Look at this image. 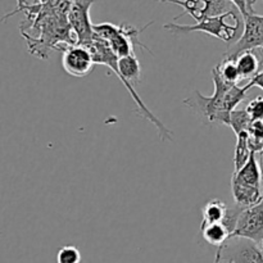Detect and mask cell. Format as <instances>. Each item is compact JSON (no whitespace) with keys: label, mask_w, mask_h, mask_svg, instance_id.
<instances>
[{"label":"cell","mask_w":263,"mask_h":263,"mask_svg":"<svg viewBox=\"0 0 263 263\" xmlns=\"http://www.w3.org/2000/svg\"><path fill=\"white\" fill-rule=\"evenodd\" d=\"M87 48H89L90 51H91L92 58H94L95 61V64H103V66H107L108 68L112 69V71L115 72L116 76L122 81V84L125 85L127 91L130 92L134 102L136 103L135 113H138L140 117L145 118V120L149 121L152 125L156 126L157 131H158L159 139H161L162 141L172 140L171 131L163 125V122H161V120H158V118H157L156 116L149 110V108L146 107L145 103L141 100V98L139 97L138 91H136L135 87H134L136 84H139L141 80L140 63H139L135 54H133V55H127V57H122V58H118V57L113 53L112 49L109 48L107 41L98 37L97 35L94 36L92 43L90 44V45H87Z\"/></svg>","instance_id":"cell-1"},{"label":"cell","mask_w":263,"mask_h":263,"mask_svg":"<svg viewBox=\"0 0 263 263\" xmlns=\"http://www.w3.org/2000/svg\"><path fill=\"white\" fill-rule=\"evenodd\" d=\"M235 204L249 207L263 198V172L262 164L256 153L252 152L248 162L239 171H234L231 179Z\"/></svg>","instance_id":"cell-2"},{"label":"cell","mask_w":263,"mask_h":263,"mask_svg":"<svg viewBox=\"0 0 263 263\" xmlns=\"http://www.w3.org/2000/svg\"><path fill=\"white\" fill-rule=\"evenodd\" d=\"M212 80L215 84L213 95L205 97V95L200 94V91L195 90L192 97L185 99L184 103L187 107L193 108L195 112L199 113L200 116H203L208 122L229 126L231 112L228 108L226 95L233 85L222 81L215 71H212Z\"/></svg>","instance_id":"cell-3"},{"label":"cell","mask_w":263,"mask_h":263,"mask_svg":"<svg viewBox=\"0 0 263 263\" xmlns=\"http://www.w3.org/2000/svg\"><path fill=\"white\" fill-rule=\"evenodd\" d=\"M239 17L234 10L225 13L221 15H215V17H205L202 21H199L195 25H177V23L170 22L163 26L164 30L170 31L172 35L179 36L185 35V33L190 32H204L207 35L217 37L220 40L226 41V43H231L238 35L241 27V21H233L229 22V20Z\"/></svg>","instance_id":"cell-4"},{"label":"cell","mask_w":263,"mask_h":263,"mask_svg":"<svg viewBox=\"0 0 263 263\" xmlns=\"http://www.w3.org/2000/svg\"><path fill=\"white\" fill-rule=\"evenodd\" d=\"M151 23H148L143 30H138L134 26L127 25V23L113 25V23L104 22L99 23V25H94V33L98 37L107 41L109 48L112 49V51L118 58L133 55L134 45L140 46V48L145 49L149 53L153 54V51L148 46H145L139 40V35H140L141 31L145 30Z\"/></svg>","instance_id":"cell-5"},{"label":"cell","mask_w":263,"mask_h":263,"mask_svg":"<svg viewBox=\"0 0 263 263\" xmlns=\"http://www.w3.org/2000/svg\"><path fill=\"white\" fill-rule=\"evenodd\" d=\"M215 263H263V249L251 239L230 236L217 247Z\"/></svg>","instance_id":"cell-6"},{"label":"cell","mask_w":263,"mask_h":263,"mask_svg":"<svg viewBox=\"0 0 263 263\" xmlns=\"http://www.w3.org/2000/svg\"><path fill=\"white\" fill-rule=\"evenodd\" d=\"M94 0H76L72 2L67 21L72 33L76 37L77 45L87 46L94 40V25L90 20V8Z\"/></svg>","instance_id":"cell-7"},{"label":"cell","mask_w":263,"mask_h":263,"mask_svg":"<svg viewBox=\"0 0 263 263\" xmlns=\"http://www.w3.org/2000/svg\"><path fill=\"white\" fill-rule=\"evenodd\" d=\"M244 28L241 36L225 53V57L235 58L246 50L263 49V15L252 12L243 17Z\"/></svg>","instance_id":"cell-8"},{"label":"cell","mask_w":263,"mask_h":263,"mask_svg":"<svg viewBox=\"0 0 263 263\" xmlns=\"http://www.w3.org/2000/svg\"><path fill=\"white\" fill-rule=\"evenodd\" d=\"M62 66L64 71L73 77H85L92 71L95 61L87 46L84 45H62Z\"/></svg>","instance_id":"cell-9"},{"label":"cell","mask_w":263,"mask_h":263,"mask_svg":"<svg viewBox=\"0 0 263 263\" xmlns=\"http://www.w3.org/2000/svg\"><path fill=\"white\" fill-rule=\"evenodd\" d=\"M231 236H241L261 244L263 240V198L256 204L246 207Z\"/></svg>","instance_id":"cell-10"},{"label":"cell","mask_w":263,"mask_h":263,"mask_svg":"<svg viewBox=\"0 0 263 263\" xmlns=\"http://www.w3.org/2000/svg\"><path fill=\"white\" fill-rule=\"evenodd\" d=\"M240 79L252 80L263 69V59L254 50H246L235 57Z\"/></svg>","instance_id":"cell-11"},{"label":"cell","mask_w":263,"mask_h":263,"mask_svg":"<svg viewBox=\"0 0 263 263\" xmlns=\"http://www.w3.org/2000/svg\"><path fill=\"white\" fill-rule=\"evenodd\" d=\"M202 236L211 246L220 247L231 236L230 231L228 230L222 222L208 223V225H200Z\"/></svg>","instance_id":"cell-12"},{"label":"cell","mask_w":263,"mask_h":263,"mask_svg":"<svg viewBox=\"0 0 263 263\" xmlns=\"http://www.w3.org/2000/svg\"><path fill=\"white\" fill-rule=\"evenodd\" d=\"M229 205L220 199H212L202 208V225L222 222Z\"/></svg>","instance_id":"cell-13"},{"label":"cell","mask_w":263,"mask_h":263,"mask_svg":"<svg viewBox=\"0 0 263 263\" xmlns=\"http://www.w3.org/2000/svg\"><path fill=\"white\" fill-rule=\"evenodd\" d=\"M212 71H215L226 84L238 85V82L241 80L238 67H236L235 58H231V57H225Z\"/></svg>","instance_id":"cell-14"},{"label":"cell","mask_w":263,"mask_h":263,"mask_svg":"<svg viewBox=\"0 0 263 263\" xmlns=\"http://www.w3.org/2000/svg\"><path fill=\"white\" fill-rule=\"evenodd\" d=\"M251 154L252 151L249 148V134L248 131H244V133H240L239 135H236L235 154H234L235 171H239L248 162Z\"/></svg>","instance_id":"cell-15"},{"label":"cell","mask_w":263,"mask_h":263,"mask_svg":"<svg viewBox=\"0 0 263 263\" xmlns=\"http://www.w3.org/2000/svg\"><path fill=\"white\" fill-rule=\"evenodd\" d=\"M252 122H253V121H252V118L249 117V115L247 113L246 108H243V109H235L231 112L230 123H229V126L233 128L235 135H239L240 133L248 131Z\"/></svg>","instance_id":"cell-16"},{"label":"cell","mask_w":263,"mask_h":263,"mask_svg":"<svg viewBox=\"0 0 263 263\" xmlns=\"http://www.w3.org/2000/svg\"><path fill=\"white\" fill-rule=\"evenodd\" d=\"M57 262L80 263L81 262V253L74 246H64L59 248L58 253H57Z\"/></svg>","instance_id":"cell-17"},{"label":"cell","mask_w":263,"mask_h":263,"mask_svg":"<svg viewBox=\"0 0 263 263\" xmlns=\"http://www.w3.org/2000/svg\"><path fill=\"white\" fill-rule=\"evenodd\" d=\"M246 110L252 121H263V97H257L252 99L247 104Z\"/></svg>","instance_id":"cell-18"},{"label":"cell","mask_w":263,"mask_h":263,"mask_svg":"<svg viewBox=\"0 0 263 263\" xmlns=\"http://www.w3.org/2000/svg\"><path fill=\"white\" fill-rule=\"evenodd\" d=\"M27 5H28L27 0H17V8H15V9L13 10V12L8 13L7 15H4V17H3V20H2V21H5V20H8V18H9V17H12V15L17 14L18 12H23V9H25V8L27 7Z\"/></svg>","instance_id":"cell-19"},{"label":"cell","mask_w":263,"mask_h":263,"mask_svg":"<svg viewBox=\"0 0 263 263\" xmlns=\"http://www.w3.org/2000/svg\"><path fill=\"white\" fill-rule=\"evenodd\" d=\"M251 82L253 84V86H257V87H259V89L263 90V69L259 72L258 74H257L256 77H253V79L251 80Z\"/></svg>","instance_id":"cell-20"},{"label":"cell","mask_w":263,"mask_h":263,"mask_svg":"<svg viewBox=\"0 0 263 263\" xmlns=\"http://www.w3.org/2000/svg\"><path fill=\"white\" fill-rule=\"evenodd\" d=\"M256 3H257V0H247V8H248L249 13L254 12L253 7H254V4H256Z\"/></svg>","instance_id":"cell-21"},{"label":"cell","mask_w":263,"mask_h":263,"mask_svg":"<svg viewBox=\"0 0 263 263\" xmlns=\"http://www.w3.org/2000/svg\"><path fill=\"white\" fill-rule=\"evenodd\" d=\"M261 247H262V249H263V240H262V243H261Z\"/></svg>","instance_id":"cell-22"},{"label":"cell","mask_w":263,"mask_h":263,"mask_svg":"<svg viewBox=\"0 0 263 263\" xmlns=\"http://www.w3.org/2000/svg\"><path fill=\"white\" fill-rule=\"evenodd\" d=\"M71 2H76V0H71Z\"/></svg>","instance_id":"cell-23"},{"label":"cell","mask_w":263,"mask_h":263,"mask_svg":"<svg viewBox=\"0 0 263 263\" xmlns=\"http://www.w3.org/2000/svg\"><path fill=\"white\" fill-rule=\"evenodd\" d=\"M0 235H2V233H0Z\"/></svg>","instance_id":"cell-24"}]
</instances>
